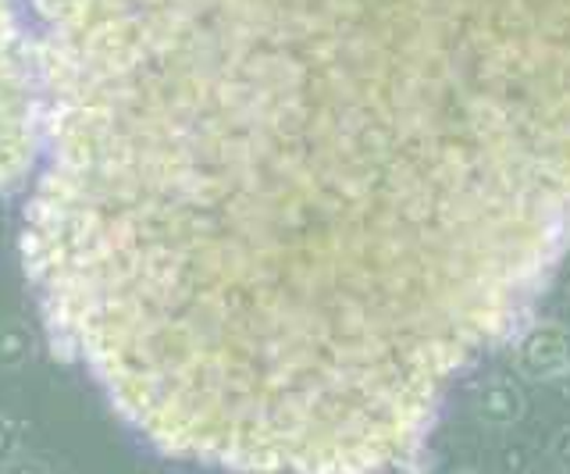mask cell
Returning <instances> with one entry per match:
<instances>
[{"label": "cell", "instance_id": "1", "mask_svg": "<svg viewBox=\"0 0 570 474\" xmlns=\"http://www.w3.org/2000/svg\"><path fill=\"white\" fill-rule=\"evenodd\" d=\"M43 318L160 453L396 474L570 250V0H36Z\"/></svg>", "mask_w": 570, "mask_h": 474}, {"label": "cell", "instance_id": "2", "mask_svg": "<svg viewBox=\"0 0 570 474\" xmlns=\"http://www.w3.org/2000/svg\"><path fill=\"white\" fill-rule=\"evenodd\" d=\"M50 90L40 29L18 0H0V189H11L43 161Z\"/></svg>", "mask_w": 570, "mask_h": 474}]
</instances>
